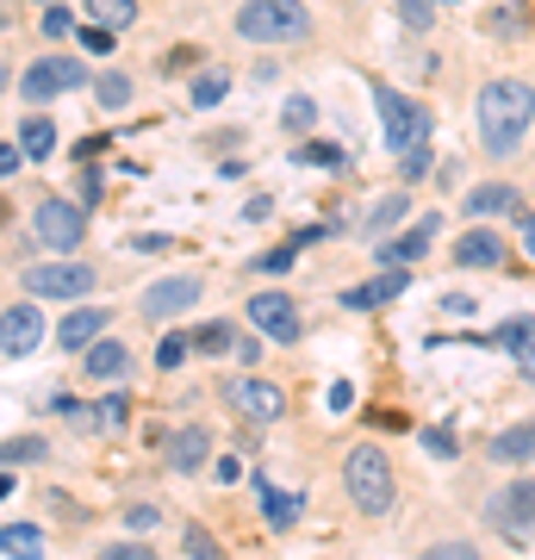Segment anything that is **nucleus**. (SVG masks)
I'll return each mask as SVG.
<instances>
[{
  "instance_id": "obj_20",
  "label": "nucleus",
  "mask_w": 535,
  "mask_h": 560,
  "mask_svg": "<svg viewBox=\"0 0 535 560\" xmlns=\"http://www.w3.org/2000/svg\"><path fill=\"white\" fill-rule=\"evenodd\" d=\"M492 460L498 467H523V460H535V418L516 423V430H504V436H492Z\"/></svg>"
},
{
  "instance_id": "obj_26",
  "label": "nucleus",
  "mask_w": 535,
  "mask_h": 560,
  "mask_svg": "<svg viewBox=\"0 0 535 560\" xmlns=\"http://www.w3.org/2000/svg\"><path fill=\"white\" fill-rule=\"evenodd\" d=\"M94 94H100V106L119 113V106H131V75H119V69L113 75H94Z\"/></svg>"
},
{
  "instance_id": "obj_41",
  "label": "nucleus",
  "mask_w": 535,
  "mask_h": 560,
  "mask_svg": "<svg viewBox=\"0 0 535 560\" xmlns=\"http://www.w3.org/2000/svg\"><path fill=\"white\" fill-rule=\"evenodd\" d=\"M199 62V50L194 44H181V50H168V57H162V69H168V75H181V69H194Z\"/></svg>"
},
{
  "instance_id": "obj_16",
  "label": "nucleus",
  "mask_w": 535,
  "mask_h": 560,
  "mask_svg": "<svg viewBox=\"0 0 535 560\" xmlns=\"http://www.w3.org/2000/svg\"><path fill=\"white\" fill-rule=\"evenodd\" d=\"M81 368L94 374V381H125V368H131V349L113 337H94L88 342V355H81Z\"/></svg>"
},
{
  "instance_id": "obj_22",
  "label": "nucleus",
  "mask_w": 535,
  "mask_h": 560,
  "mask_svg": "<svg viewBox=\"0 0 535 560\" xmlns=\"http://www.w3.org/2000/svg\"><path fill=\"white\" fill-rule=\"evenodd\" d=\"M20 150H25V162H44L57 150V125L44 119V113H32V119L20 125Z\"/></svg>"
},
{
  "instance_id": "obj_43",
  "label": "nucleus",
  "mask_w": 535,
  "mask_h": 560,
  "mask_svg": "<svg viewBox=\"0 0 535 560\" xmlns=\"http://www.w3.org/2000/svg\"><path fill=\"white\" fill-rule=\"evenodd\" d=\"M20 162H25L20 143H0V175H20Z\"/></svg>"
},
{
  "instance_id": "obj_9",
  "label": "nucleus",
  "mask_w": 535,
  "mask_h": 560,
  "mask_svg": "<svg viewBox=\"0 0 535 560\" xmlns=\"http://www.w3.org/2000/svg\"><path fill=\"white\" fill-rule=\"evenodd\" d=\"M486 517H492L498 536H530L535 529V480H516L504 486V492H492V504H486Z\"/></svg>"
},
{
  "instance_id": "obj_30",
  "label": "nucleus",
  "mask_w": 535,
  "mask_h": 560,
  "mask_svg": "<svg viewBox=\"0 0 535 560\" xmlns=\"http://www.w3.org/2000/svg\"><path fill=\"white\" fill-rule=\"evenodd\" d=\"M231 342H237V337H231V324H199V330H194V349H206V355H224V349H231Z\"/></svg>"
},
{
  "instance_id": "obj_12",
  "label": "nucleus",
  "mask_w": 535,
  "mask_h": 560,
  "mask_svg": "<svg viewBox=\"0 0 535 560\" xmlns=\"http://www.w3.org/2000/svg\"><path fill=\"white\" fill-rule=\"evenodd\" d=\"M38 337H44L38 305H7V312H0V355H32Z\"/></svg>"
},
{
  "instance_id": "obj_28",
  "label": "nucleus",
  "mask_w": 535,
  "mask_h": 560,
  "mask_svg": "<svg viewBox=\"0 0 535 560\" xmlns=\"http://www.w3.org/2000/svg\"><path fill=\"white\" fill-rule=\"evenodd\" d=\"M405 212H411V200H405V194H386V200H380L374 212H368V231L380 237V231H386V224H398Z\"/></svg>"
},
{
  "instance_id": "obj_33",
  "label": "nucleus",
  "mask_w": 535,
  "mask_h": 560,
  "mask_svg": "<svg viewBox=\"0 0 535 560\" xmlns=\"http://www.w3.org/2000/svg\"><path fill=\"white\" fill-rule=\"evenodd\" d=\"M0 460H7V467H20V460H44V436H13L7 448H0Z\"/></svg>"
},
{
  "instance_id": "obj_25",
  "label": "nucleus",
  "mask_w": 535,
  "mask_h": 560,
  "mask_svg": "<svg viewBox=\"0 0 535 560\" xmlns=\"http://www.w3.org/2000/svg\"><path fill=\"white\" fill-rule=\"evenodd\" d=\"M498 349H511V355L516 361H523V355H530V349H535V318H511V324H498Z\"/></svg>"
},
{
  "instance_id": "obj_2",
  "label": "nucleus",
  "mask_w": 535,
  "mask_h": 560,
  "mask_svg": "<svg viewBox=\"0 0 535 560\" xmlns=\"http://www.w3.org/2000/svg\"><path fill=\"white\" fill-rule=\"evenodd\" d=\"M342 486H349V504H356L361 517H386L398 499V480H393V460L386 448L374 442H356L349 455H342Z\"/></svg>"
},
{
  "instance_id": "obj_36",
  "label": "nucleus",
  "mask_w": 535,
  "mask_h": 560,
  "mask_svg": "<svg viewBox=\"0 0 535 560\" xmlns=\"http://www.w3.org/2000/svg\"><path fill=\"white\" fill-rule=\"evenodd\" d=\"M249 268H256V275H287V268H293V243H287V249H268V256H249Z\"/></svg>"
},
{
  "instance_id": "obj_1",
  "label": "nucleus",
  "mask_w": 535,
  "mask_h": 560,
  "mask_svg": "<svg viewBox=\"0 0 535 560\" xmlns=\"http://www.w3.org/2000/svg\"><path fill=\"white\" fill-rule=\"evenodd\" d=\"M474 113H479V143L492 156H516V143L530 138L535 125V88L530 81H486Z\"/></svg>"
},
{
  "instance_id": "obj_13",
  "label": "nucleus",
  "mask_w": 535,
  "mask_h": 560,
  "mask_svg": "<svg viewBox=\"0 0 535 560\" xmlns=\"http://www.w3.org/2000/svg\"><path fill=\"white\" fill-rule=\"evenodd\" d=\"M405 293H411V275H405V268H386V275H374L368 287H349V293H342V305H349V312H374V305L405 300Z\"/></svg>"
},
{
  "instance_id": "obj_45",
  "label": "nucleus",
  "mask_w": 535,
  "mask_h": 560,
  "mask_svg": "<svg viewBox=\"0 0 535 560\" xmlns=\"http://www.w3.org/2000/svg\"><path fill=\"white\" fill-rule=\"evenodd\" d=\"M474 548H461V541H442V548H430V560H467Z\"/></svg>"
},
{
  "instance_id": "obj_38",
  "label": "nucleus",
  "mask_w": 535,
  "mask_h": 560,
  "mask_svg": "<svg viewBox=\"0 0 535 560\" xmlns=\"http://www.w3.org/2000/svg\"><path fill=\"white\" fill-rule=\"evenodd\" d=\"M349 411H356V386L337 381V386H330V418H349Z\"/></svg>"
},
{
  "instance_id": "obj_46",
  "label": "nucleus",
  "mask_w": 535,
  "mask_h": 560,
  "mask_svg": "<svg viewBox=\"0 0 535 560\" xmlns=\"http://www.w3.org/2000/svg\"><path fill=\"white\" fill-rule=\"evenodd\" d=\"M131 529H156V511L150 504H131Z\"/></svg>"
},
{
  "instance_id": "obj_14",
  "label": "nucleus",
  "mask_w": 535,
  "mask_h": 560,
  "mask_svg": "<svg viewBox=\"0 0 535 560\" xmlns=\"http://www.w3.org/2000/svg\"><path fill=\"white\" fill-rule=\"evenodd\" d=\"M256 499H261V523H268V529H293L299 511H305V499H299V492H280L268 474L256 480Z\"/></svg>"
},
{
  "instance_id": "obj_11",
  "label": "nucleus",
  "mask_w": 535,
  "mask_h": 560,
  "mask_svg": "<svg viewBox=\"0 0 535 560\" xmlns=\"http://www.w3.org/2000/svg\"><path fill=\"white\" fill-rule=\"evenodd\" d=\"M194 300H199V280L194 275H168V280H156V287H143L138 312L150 324H162V318H175V312H187Z\"/></svg>"
},
{
  "instance_id": "obj_39",
  "label": "nucleus",
  "mask_w": 535,
  "mask_h": 560,
  "mask_svg": "<svg viewBox=\"0 0 535 560\" xmlns=\"http://www.w3.org/2000/svg\"><path fill=\"white\" fill-rule=\"evenodd\" d=\"M125 423V393H113V399H100V430H119Z\"/></svg>"
},
{
  "instance_id": "obj_5",
  "label": "nucleus",
  "mask_w": 535,
  "mask_h": 560,
  "mask_svg": "<svg viewBox=\"0 0 535 560\" xmlns=\"http://www.w3.org/2000/svg\"><path fill=\"white\" fill-rule=\"evenodd\" d=\"M94 268H88V261H38V268H25L20 275V287L25 293H32V300H88V293H94Z\"/></svg>"
},
{
  "instance_id": "obj_50",
  "label": "nucleus",
  "mask_w": 535,
  "mask_h": 560,
  "mask_svg": "<svg viewBox=\"0 0 535 560\" xmlns=\"http://www.w3.org/2000/svg\"><path fill=\"white\" fill-rule=\"evenodd\" d=\"M38 7H50V0H38Z\"/></svg>"
},
{
  "instance_id": "obj_48",
  "label": "nucleus",
  "mask_w": 535,
  "mask_h": 560,
  "mask_svg": "<svg viewBox=\"0 0 535 560\" xmlns=\"http://www.w3.org/2000/svg\"><path fill=\"white\" fill-rule=\"evenodd\" d=\"M516 231H523V249L535 256V212H523V224H516Z\"/></svg>"
},
{
  "instance_id": "obj_23",
  "label": "nucleus",
  "mask_w": 535,
  "mask_h": 560,
  "mask_svg": "<svg viewBox=\"0 0 535 560\" xmlns=\"http://www.w3.org/2000/svg\"><path fill=\"white\" fill-rule=\"evenodd\" d=\"M0 555L38 560L44 555V529H38V523H7V529H0Z\"/></svg>"
},
{
  "instance_id": "obj_49",
  "label": "nucleus",
  "mask_w": 535,
  "mask_h": 560,
  "mask_svg": "<svg viewBox=\"0 0 535 560\" xmlns=\"http://www.w3.org/2000/svg\"><path fill=\"white\" fill-rule=\"evenodd\" d=\"M516 368H523V381L535 386V349H530V355H523V361H516Z\"/></svg>"
},
{
  "instance_id": "obj_6",
  "label": "nucleus",
  "mask_w": 535,
  "mask_h": 560,
  "mask_svg": "<svg viewBox=\"0 0 535 560\" xmlns=\"http://www.w3.org/2000/svg\"><path fill=\"white\" fill-rule=\"evenodd\" d=\"M75 88H88V69H81L75 57H38V62L20 75V94H25L32 106L57 101V94H75Z\"/></svg>"
},
{
  "instance_id": "obj_24",
  "label": "nucleus",
  "mask_w": 535,
  "mask_h": 560,
  "mask_svg": "<svg viewBox=\"0 0 535 560\" xmlns=\"http://www.w3.org/2000/svg\"><path fill=\"white\" fill-rule=\"evenodd\" d=\"M88 13H94V25H106V32H125V25L138 20V0H88Z\"/></svg>"
},
{
  "instance_id": "obj_40",
  "label": "nucleus",
  "mask_w": 535,
  "mask_h": 560,
  "mask_svg": "<svg viewBox=\"0 0 535 560\" xmlns=\"http://www.w3.org/2000/svg\"><path fill=\"white\" fill-rule=\"evenodd\" d=\"M423 448L437 460H455V436H449V430H423Z\"/></svg>"
},
{
  "instance_id": "obj_7",
  "label": "nucleus",
  "mask_w": 535,
  "mask_h": 560,
  "mask_svg": "<svg viewBox=\"0 0 535 560\" xmlns=\"http://www.w3.org/2000/svg\"><path fill=\"white\" fill-rule=\"evenodd\" d=\"M32 231H38L44 249L69 256V249L88 237V212H81L75 200H38V212H32Z\"/></svg>"
},
{
  "instance_id": "obj_8",
  "label": "nucleus",
  "mask_w": 535,
  "mask_h": 560,
  "mask_svg": "<svg viewBox=\"0 0 535 560\" xmlns=\"http://www.w3.org/2000/svg\"><path fill=\"white\" fill-rule=\"evenodd\" d=\"M249 324H256L268 342H299L305 337V318H299L293 293H256V300H249Z\"/></svg>"
},
{
  "instance_id": "obj_37",
  "label": "nucleus",
  "mask_w": 535,
  "mask_h": 560,
  "mask_svg": "<svg viewBox=\"0 0 535 560\" xmlns=\"http://www.w3.org/2000/svg\"><path fill=\"white\" fill-rule=\"evenodd\" d=\"M312 119H317V106L305 101V94H293V101H287V125H293V131H305Z\"/></svg>"
},
{
  "instance_id": "obj_44",
  "label": "nucleus",
  "mask_w": 535,
  "mask_h": 560,
  "mask_svg": "<svg viewBox=\"0 0 535 560\" xmlns=\"http://www.w3.org/2000/svg\"><path fill=\"white\" fill-rule=\"evenodd\" d=\"M81 44H88V50H113V32H106V25H88V32H81Z\"/></svg>"
},
{
  "instance_id": "obj_31",
  "label": "nucleus",
  "mask_w": 535,
  "mask_h": 560,
  "mask_svg": "<svg viewBox=\"0 0 535 560\" xmlns=\"http://www.w3.org/2000/svg\"><path fill=\"white\" fill-rule=\"evenodd\" d=\"M398 20L411 25V32H430L437 25V0H398Z\"/></svg>"
},
{
  "instance_id": "obj_34",
  "label": "nucleus",
  "mask_w": 535,
  "mask_h": 560,
  "mask_svg": "<svg viewBox=\"0 0 535 560\" xmlns=\"http://www.w3.org/2000/svg\"><path fill=\"white\" fill-rule=\"evenodd\" d=\"M299 162H305V168H342V150H337V143H305Z\"/></svg>"
},
{
  "instance_id": "obj_27",
  "label": "nucleus",
  "mask_w": 535,
  "mask_h": 560,
  "mask_svg": "<svg viewBox=\"0 0 535 560\" xmlns=\"http://www.w3.org/2000/svg\"><path fill=\"white\" fill-rule=\"evenodd\" d=\"M224 88H231V75H224V69H199V75H194V106H219Z\"/></svg>"
},
{
  "instance_id": "obj_32",
  "label": "nucleus",
  "mask_w": 535,
  "mask_h": 560,
  "mask_svg": "<svg viewBox=\"0 0 535 560\" xmlns=\"http://www.w3.org/2000/svg\"><path fill=\"white\" fill-rule=\"evenodd\" d=\"M187 349H194V337H175V330H168V337L156 342V368H162V374H168V368H181V361H187Z\"/></svg>"
},
{
  "instance_id": "obj_18",
  "label": "nucleus",
  "mask_w": 535,
  "mask_h": 560,
  "mask_svg": "<svg viewBox=\"0 0 535 560\" xmlns=\"http://www.w3.org/2000/svg\"><path fill=\"white\" fill-rule=\"evenodd\" d=\"M206 448H212V436H206L199 423L175 430V442H168V460H175V474H199V467H206Z\"/></svg>"
},
{
  "instance_id": "obj_19",
  "label": "nucleus",
  "mask_w": 535,
  "mask_h": 560,
  "mask_svg": "<svg viewBox=\"0 0 535 560\" xmlns=\"http://www.w3.org/2000/svg\"><path fill=\"white\" fill-rule=\"evenodd\" d=\"M455 261L461 268H498V261H504V237H492V231H467V237L455 243Z\"/></svg>"
},
{
  "instance_id": "obj_29",
  "label": "nucleus",
  "mask_w": 535,
  "mask_h": 560,
  "mask_svg": "<svg viewBox=\"0 0 535 560\" xmlns=\"http://www.w3.org/2000/svg\"><path fill=\"white\" fill-rule=\"evenodd\" d=\"M50 411H57V418H69L75 430H100V411H88V405L69 399V393H57V399H50Z\"/></svg>"
},
{
  "instance_id": "obj_42",
  "label": "nucleus",
  "mask_w": 535,
  "mask_h": 560,
  "mask_svg": "<svg viewBox=\"0 0 535 560\" xmlns=\"http://www.w3.org/2000/svg\"><path fill=\"white\" fill-rule=\"evenodd\" d=\"M187 555H194V560H206V555H219V541H212V536H206V529L194 523V529H187Z\"/></svg>"
},
{
  "instance_id": "obj_10",
  "label": "nucleus",
  "mask_w": 535,
  "mask_h": 560,
  "mask_svg": "<svg viewBox=\"0 0 535 560\" xmlns=\"http://www.w3.org/2000/svg\"><path fill=\"white\" fill-rule=\"evenodd\" d=\"M224 405H237V411H243L249 423H280V418H287V399H280V386L249 381V374L224 381Z\"/></svg>"
},
{
  "instance_id": "obj_47",
  "label": "nucleus",
  "mask_w": 535,
  "mask_h": 560,
  "mask_svg": "<svg viewBox=\"0 0 535 560\" xmlns=\"http://www.w3.org/2000/svg\"><path fill=\"white\" fill-rule=\"evenodd\" d=\"M113 555H119V560H150V548H143V541H119Z\"/></svg>"
},
{
  "instance_id": "obj_17",
  "label": "nucleus",
  "mask_w": 535,
  "mask_h": 560,
  "mask_svg": "<svg viewBox=\"0 0 535 560\" xmlns=\"http://www.w3.org/2000/svg\"><path fill=\"white\" fill-rule=\"evenodd\" d=\"M100 330H106V305H81V312H69V318H62L57 342L69 349V355H81V349H88Z\"/></svg>"
},
{
  "instance_id": "obj_35",
  "label": "nucleus",
  "mask_w": 535,
  "mask_h": 560,
  "mask_svg": "<svg viewBox=\"0 0 535 560\" xmlns=\"http://www.w3.org/2000/svg\"><path fill=\"white\" fill-rule=\"evenodd\" d=\"M38 25H44V38H69V25H75V20H69V7H62V0H50Z\"/></svg>"
},
{
  "instance_id": "obj_4",
  "label": "nucleus",
  "mask_w": 535,
  "mask_h": 560,
  "mask_svg": "<svg viewBox=\"0 0 535 560\" xmlns=\"http://www.w3.org/2000/svg\"><path fill=\"white\" fill-rule=\"evenodd\" d=\"M374 106H380V125H386V143H393L398 156L417 150V143H430V113H423L417 101H405L398 88L374 81Z\"/></svg>"
},
{
  "instance_id": "obj_15",
  "label": "nucleus",
  "mask_w": 535,
  "mask_h": 560,
  "mask_svg": "<svg viewBox=\"0 0 535 560\" xmlns=\"http://www.w3.org/2000/svg\"><path fill=\"white\" fill-rule=\"evenodd\" d=\"M430 237H437V219H417L405 237H386V243H380V261H386V268H411V261L430 249Z\"/></svg>"
},
{
  "instance_id": "obj_21",
  "label": "nucleus",
  "mask_w": 535,
  "mask_h": 560,
  "mask_svg": "<svg viewBox=\"0 0 535 560\" xmlns=\"http://www.w3.org/2000/svg\"><path fill=\"white\" fill-rule=\"evenodd\" d=\"M516 187H504V180H486V187H474V194H467V212H474V219H492V212H516Z\"/></svg>"
},
{
  "instance_id": "obj_3",
  "label": "nucleus",
  "mask_w": 535,
  "mask_h": 560,
  "mask_svg": "<svg viewBox=\"0 0 535 560\" xmlns=\"http://www.w3.org/2000/svg\"><path fill=\"white\" fill-rule=\"evenodd\" d=\"M237 32L249 44H299L312 38V13L299 0H249L237 13Z\"/></svg>"
}]
</instances>
